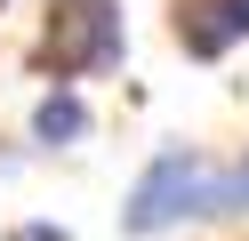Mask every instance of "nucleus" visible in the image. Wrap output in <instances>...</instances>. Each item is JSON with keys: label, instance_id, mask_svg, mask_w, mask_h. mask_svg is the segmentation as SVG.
Returning <instances> with one entry per match:
<instances>
[{"label": "nucleus", "instance_id": "obj_1", "mask_svg": "<svg viewBox=\"0 0 249 241\" xmlns=\"http://www.w3.org/2000/svg\"><path fill=\"white\" fill-rule=\"evenodd\" d=\"M129 32H121V8L113 0H56L49 32H40V64L56 80H81V73H113Z\"/></svg>", "mask_w": 249, "mask_h": 241}, {"label": "nucleus", "instance_id": "obj_2", "mask_svg": "<svg viewBox=\"0 0 249 241\" xmlns=\"http://www.w3.org/2000/svg\"><path fill=\"white\" fill-rule=\"evenodd\" d=\"M201 193H209V161H201L193 145H169V153L129 185L121 225H129V233H161V225H177V217H201Z\"/></svg>", "mask_w": 249, "mask_h": 241}, {"label": "nucleus", "instance_id": "obj_3", "mask_svg": "<svg viewBox=\"0 0 249 241\" xmlns=\"http://www.w3.org/2000/svg\"><path fill=\"white\" fill-rule=\"evenodd\" d=\"M233 40H249V0H177V48L185 56H225Z\"/></svg>", "mask_w": 249, "mask_h": 241}, {"label": "nucleus", "instance_id": "obj_4", "mask_svg": "<svg viewBox=\"0 0 249 241\" xmlns=\"http://www.w3.org/2000/svg\"><path fill=\"white\" fill-rule=\"evenodd\" d=\"M33 137H40V145H81V137H89V105H81L72 89H49V96L33 105Z\"/></svg>", "mask_w": 249, "mask_h": 241}, {"label": "nucleus", "instance_id": "obj_5", "mask_svg": "<svg viewBox=\"0 0 249 241\" xmlns=\"http://www.w3.org/2000/svg\"><path fill=\"white\" fill-rule=\"evenodd\" d=\"M249 209V161H233L225 177H209V193H201V217H241Z\"/></svg>", "mask_w": 249, "mask_h": 241}]
</instances>
